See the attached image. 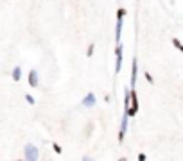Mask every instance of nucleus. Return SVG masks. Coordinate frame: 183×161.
Here are the masks:
<instances>
[{
    "label": "nucleus",
    "mask_w": 183,
    "mask_h": 161,
    "mask_svg": "<svg viewBox=\"0 0 183 161\" xmlns=\"http://www.w3.org/2000/svg\"><path fill=\"white\" fill-rule=\"evenodd\" d=\"M25 158L27 159H36L38 158V152H36V149L32 147V145H27L25 147Z\"/></svg>",
    "instance_id": "f03ea898"
},
{
    "label": "nucleus",
    "mask_w": 183,
    "mask_h": 161,
    "mask_svg": "<svg viewBox=\"0 0 183 161\" xmlns=\"http://www.w3.org/2000/svg\"><path fill=\"white\" fill-rule=\"evenodd\" d=\"M136 82V61L133 63V75H131V84Z\"/></svg>",
    "instance_id": "423d86ee"
},
{
    "label": "nucleus",
    "mask_w": 183,
    "mask_h": 161,
    "mask_svg": "<svg viewBox=\"0 0 183 161\" xmlns=\"http://www.w3.org/2000/svg\"><path fill=\"white\" fill-rule=\"evenodd\" d=\"M25 99H27V102H29V104H34V99H32V97H31V95H27V97H25Z\"/></svg>",
    "instance_id": "1a4fd4ad"
},
{
    "label": "nucleus",
    "mask_w": 183,
    "mask_h": 161,
    "mask_svg": "<svg viewBox=\"0 0 183 161\" xmlns=\"http://www.w3.org/2000/svg\"><path fill=\"white\" fill-rule=\"evenodd\" d=\"M29 84H31V86H38V73H36L34 70H32L31 75H29Z\"/></svg>",
    "instance_id": "7ed1b4c3"
},
{
    "label": "nucleus",
    "mask_w": 183,
    "mask_h": 161,
    "mask_svg": "<svg viewBox=\"0 0 183 161\" xmlns=\"http://www.w3.org/2000/svg\"><path fill=\"white\" fill-rule=\"evenodd\" d=\"M83 104H84V106H88V107H90V106H93V104H95V97L90 93V95H88V97H86V99L83 100Z\"/></svg>",
    "instance_id": "39448f33"
},
{
    "label": "nucleus",
    "mask_w": 183,
    "mask_h": 161,
    "mask_svg": "<svg viewBox=\"0 0 183 161\" xmlns=\"http://www.w3.org/2000/svg\"><path fill=\"white\" fill-rule=\"evenodd\" d=\"M120 63H122V48H117V72L120 70Z\"/></svg>",
    "instance_id": "20e7f679"
},
{
    "label": "nucleus",
    "mask_w": 183,
    "mask_h": 161,
    "mask_svg": "<svg viewBox=\"0 0 183 161\" xmlns=\"http://www.w3.org/2000/svg\"><path fill=\"white\" fill-rule=\"evenodd\" d=\"M20 75H22V70H20V66H16V68L13 70V77H15V81L20 79Z\"/></svg>",
    "instance_id": "0eeeda50"
},
{
    "label": "nucleus",
    "mask_w": 183,
    "mask_h": 161,
    "mask_svg": "<svg viewBox=\"0 0 183 161\" xmlns=\"http://www.w3.org/2000/svg\"><path fill=\"white\" fill-rule=\"evenodd\" d=\"M172 43H174V45H176V47L180 48V52H183V45H181V43H180L178 39H172Z\"/></svg>",
    "instance_id": "6e6552de"
},
{
    "label": "nucleus",
    "mask_w": 183,
    "mask_h": 161,
    "mask_svg": "<svg viewBox=\"0 0 183 161\" xmlns=\"http://www.w3.org/2000/svg\"><path fill=\"white\" fill-rule=\"evenodd\" d=\"M126 107H127V113L129 115H135L136 109H138V102H136V95L135 91H127V97H126Z\"/></svg>",
    "instance_id": "f257e3e1"
}]
</instances>
